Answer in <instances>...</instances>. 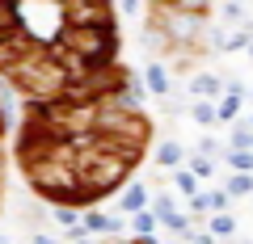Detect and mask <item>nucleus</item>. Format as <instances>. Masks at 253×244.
I'll return each mask as SVG.
<instances>
[{"instance_id":"f257e3e1","label":"nucleus","mask_w":253,"mask_h":244,"mask_svg":"<svg viewBox=\"0 0 253 244\" xmlns=\"http://www.w3.org/2000/svg\"><path fill=\"white\" fill-rule=\"evenodd\" d=\"M72 164H76V181H81V185H89V190L97 194V202L110 198V194H114L118 185L131 177V169H135V160H126L123 152L97 143V135H93V143L76 147Z\"/></svg>"},{"instance_id":"f03ea898","label":"nucleus","mask_w":253,"mask_h":244,"mask_svg":"<svg viewBox=\"0 0 253 244\" xmlns=\"http://www.w3.org/2000/svg\"><path fill=\"white\" fill-rule=\"evenodd\" d=\"M51 42L63 46L68 55H76L84 64V72L118 59V26H68V21H59Z\"/></svg>"},{"instance_id":"7ed1b4c3","label":"nucleus","mask_w":253,"mask_h":244,"mask_svg":"<svg viewBox=\"0 0 253 244\" xmlns=\"http://www.w3.org/2000/svg\"><path fill=\"white\" fill-rule=\"evenodd\" d=\"M21 173H26V181L34 185V194L46 198L51 207L55 202H72V194H76V164L68 160V156L30 160V164H21Z\"/></svg>"},{"instance_id":"20e7f679","label":"nucleus","mask_w":253,"mask_h":244,"mask_svg":"<svg viewBox=\"0 0 253 244\" xmlns=\"http://www.w3.org/2000/svg\"><path fill=\"white\" fill-rule=\"evenodd\" d=\"M152 9V21L169 34L173 46H194L203 42V26H207V13H190V9H177V4H148Z\"/></svg>"},{"instance_id":"39448f33","label":"nucleus","mask_w":253,"mask_h":244,"mask_svg":"<svg viewBox=\"0 0 253 244\" xmlns=\"http://www.w3.org/2000/svg\"><path fill=\"white\" fill-rule=\"evenodd\" d=\"M68 26H118L114 0H59Z\"/></svg>"},{"instance_id":"423d86ee","label":"nucleus","mask_w":253,"mask_h":244,"mask_svg":"<svg viewBox=\"0 0 253 244\" xmlns=\"http://www.w3.org/2000/svg\"><path fill=\"white\" fill-rule=\"evenodd\" d=\"M224 202H228V194H190V210L194 215H203V210H224Z\"/></svg>"},{"instance_id":"0eeeda50","label":"nucleus","mask_w":253,"mask_h":244,"mask_svg":"<svg viewBox=\"0 0 253 244\" xmlns=\"http://www.w3.org/2000/svg\"><path fill=\"white\" fill-rule=\"evenodd\" d=\"M144 42H148V51L152 55H169V34H165L161 26H156V21H148V30H144Z\"/></svg>"},{"instance_id":"6e6552de","label":"nucleus","mask_w":253,"mask_h":244,"mask_svg":"<svg viewBox=\"0 0 253 244\" xmlns=\"http://www.w3.org/2000/svg\"><path fill=\"white\" fill-rule=\"evenodd\" d=\"M144 80H148V89H152V93H161V97H165V93H169V68H165V64H148L144 68Z\"/></svg>"},{"instance_id":"1a4fd4ad","label":"nucleus","mask_w":253,"mask_h":244,"mask_svg":"<svg viewBox=\"0 0 253 244\" xmlns=\"http://www.w3.org/2000/svg\"><path fill=\"white\" fill-rule=\"evenodd\" d=\"M190 93H194V97H219V93H224V84H219L211 72H203V76H194V80H190Z\"/></svg>"},{"instance_id":"9d476101","label":"nucleus","mask_w":253,"mask_h":244,"mask_svg":"<svg viewBox=\"0 0 253 244\" xmlns=\"http://www.w3.org/2000/svg\"><path fill=\"white\" fill-rule=\"evenodd\" d=\"M131 227H135L139 236H144V240H152L156 236V215L148 207H139V210H131Z\"/></svg>"},{"instance_id":"9b49d317","label":"nucleus","mask_w":253,"mask_h":244,"mask_svg":"<svg viewBox=\"0 0 253 244\" xmlns=\"http://www.w3.org/2000/svg\"><path fill=\"white\" fill-rule=\"evenodd\" d=\"M123 185H126V181H123ZM139 207H148V190L135 181V185H126V190H123V210L131 215V210H139Z\"/></svg>"},{"instance_id":"f8f14e48","label":"nucleus","mask_w":253,"mask_h":244,"mask_svg":"<svg viewBox=\"0 0 253 244\" xmlns=\"http://www.w3.org/2000/svg\"><path fill=\"white\" fill-rule=\"evenodd\" d=\"M224 194H236V198H241V194H253V177H249L245 169H232V177H228Z\"/></svg>"},{"instance_id":"ddd939ff","label":"nucleus","mask_w":253,"mask_h":244,"mask_svg":"<svg viewBox=\"0 0 253 244\" xmlns=\"http://www.w3.org/2000/svg\"><path fill=\"white\" fill-rule=\"evenodd\" d=\"M156 164H161V169H177V164H181V147L173 143V139L161 143V147H156Z\"/></svg>"},{"instance_id":"4468645a","label":"nucleus","mask_w":253,"mask_h":244,"mask_svg":"<svg viewBox=\"0 0 253 244\" xmlns=\"http://www.w3.org/2000/svg\"><path fill=\"white\" fill-rule=\"evenodd\" d=\"M190 118H194L199 127H211V122H215V105H211V101H199V105H190Z\"/></svg>"},{"instance_id":"2eb2a0df","label":"nucleus","mask_w":253,"mask_h":244,"mask_svg":"<svg viewBox=\"0 0 253 244\" xmlns=\"http://www.w3.org/2000/svg\"><path fill=\"white\" fill-rule=\"evenodd\" d=\"M228 164L249 173V169H253V147H232V152H228Z\"/></svg>"},{"instance_id":"dca6fc26","label":"nucleus","mask_w":253,"mask_h":244,"mask_svg":"<svg viewBox=\"0 0 253 244\" xmlns=\"http://www.w3.org/2000/svg\"><path fill=\"white\" fill-rule=\"evenodd\" d=\"M211 232H215V236H232V232H236V219L228 215V210H215V219H211Z\"/></svg>"},{"instance_id":"f3484780","label":"nucleus","mask_w":253,"mask_h":244,"mask_svg":"<svg viewBox=\"0 0 253 244\" xmlns=\"http://www.w3.org/2000/svg\"><path fill=\"white\" fill-rule=\"evenodd\" d=\"M190 173H194V177H211V173H215V160H211V156H194V160H190Z\"/></svg>"},{"instance_id":"a211bd4d","label":"nucleus","mask_w":253,"mask_h":244,"mask_svg":"<svg viewBox=\"0 0 253 244\" xmlns=\"http://www.w3.org/2000/svg\"><path fill=\"white\" fill-rule=\"evenodd\" d=\"M173 181H177V190H181V194H194V190H199V177H194L190 169H181Z\"/></svg>"},{"instance_id":"6ab92c4d","label":"nucleus","mask_w":253,"mask_h":244,"mask_svg":"<svg viewBox=\"0 0 253 244\" xmlns=\"http://www.w3.org/2000/svg\"><path fill=\"white\" fill-rule=\"evenodd\" d=\"M177 9H190V13H211V0H173Z\"/></svg>"},{"instance_id":"aec40b11","label":"nucleus","mask_w":253,"mask_h":244,"mask_svg":"<svg viewBox=\"0 0 253 244\" xmlns=\"http://www.w3.org/2000/svg\"><path fill=\"white\" fill-rule=\"evenodd\" d=\"M232 147H253V131L249 127H236L232 131Z\"/></svg>"},{"instance_id":"412c9836","label":"nucleus","mask_w":253,"mask_h":244,"mask_svg":"<svg viewBox=\"0 0 253 244\" xmlns=\"http://www.w3.org/2000/svg\"><path fill=\"white\" fill-rule=\"evenodd\" d=\"M118 4H123V9H126V13H131V9H135V4H139V0H118Z\"/></svg>"},{"instance_id":"4be33fe9","label":"nucleus","mask_w":253,"mask_h":244,"mask_svg":"<svg viewBox=\"0 0 253 244\" xmlns=\"http://www.w3.org/2000/svg\"><path fill=\"white\" fill-rule=\"evenodd\" d=\"M4 160H9V156H4V143H0V177H4Z\"/></svg>"},{"instance_id":"5701e85b","label":"nucleus","mask_w":253,"mask_h":244,"mask_svg":"<svg viewBox=\"0 0 253 244\" xmlns=\"http://www.w3.org/2000/svg\"><path fill=\"white\" fill-rule=\"evenodd\" d=\"M148 4H169V0H148Z\"/></svg>"},{"instance_id":"b1692460","label":"nucleus","mask_w":253,"mask_h":244,"mask_svg":"<svg viewBox=\"0 0 253 244\" xmlns=\"http://www.w3.org/2000/svg\"><path fill=\"white\" fill-rule=\"evenodd\" d=\"M245 46H249V55H253V38H249V42H245Z\"/></svg>"}]
</instances>
